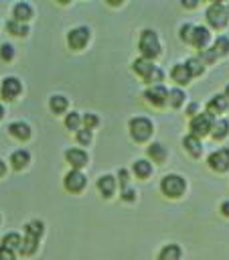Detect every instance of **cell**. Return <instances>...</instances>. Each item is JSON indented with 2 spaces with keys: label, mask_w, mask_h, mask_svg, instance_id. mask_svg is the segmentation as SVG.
Masks as SVG:
<instances>
[{
  "label": "cell",
  "mask_w": 229,
  "mask_h": 260,
  "mask_svg": "<svg viewBox=\"0 0 229 260\" xmlns=\"http://www.w3.org/2000/svg\"><path fill=\"white\" fill-rule=\"evenodd\" d=\"M49 108L55 112V114H61L67 110V98L65 95H53L49 100Z\"/></svg>",
  "instance_id": "obj_26"
},
{
  "label": "cell",
  "mask_w": 229,
  "mask_h": 260,
  "mask_svg": "<svg viewBox=\"0 0 229 260\" xmlns=\"http://www.w3.org/2000/svg\"><path fill=\"white\" fill-rule=\"evenodd\" d=\"M221 213H223V215H225V217H229V199H227V201H223V203H221Z\"/></svg>",
  "instance_id": "obj_43"
},
{
  "label": "cell",
  "mask_w": 229,
  "mask_h": 260,
  "mask_svg": "<svg viewBox=\"0 0 229 260\" xmlns=\"http://www.w3.org/2000/svg\"><path fill=\"white\" fill-rule=\"evenodd\" d=\"M4 171H6V165H4V160L0 158V175H4Z\"/></svg>",
  "instance_id": "obj_45"
},
{
  "label": "cell",
  "mask_w": 229,
  "mask_h": 260,
  "mask_svg": "<svg viewBox=\"0 0 229 260\" xmlns=\"http://www.w3.org/2000/svg\"><path fill=\"white\" fill-rule=\"evenodd\" d=\"M193 24H182L180 26V39L184 41V43H193Z\"/></svg>",
  "instance_id": "obj_34"
},
{
  "label": "cell",
  "mask_w": 229,
  "mask_h": 260,
  "mask_svg": "<svg viewBox=\"0 0 229 260\" xmlns=\"http://www.w3.org/2000/svg\"><path fill=\"white\" fill-rule=\"evenodd\" d=\"M2 260H14V252H12V250L2 248Z\"/></svg>",
  "instance_id": "obj_41"
},
{
  "label": "cell",
  "mask_w": 229,
  "mask_h": 260,
  "mask_svg": "<svg viewBox=\"0 0 229 260\" xmlns=\"http://www.w3.org/2000/svg\"><path fill=\"white\" fill-rule=\"evenodd\" d=\"M89 41V28L87 26H75L67 35V43L71 49H83Z\"/></svg>",
  "instance_id": "obj_6"
},
{
  "label": "cell",
  "mask_w": 229,
  "mask_h": 260,
  "mask_svg": "<svg viewBox=\"0 0 229 260\" xmlns=\"http://www.w3.org/2000/svg\"><path fill=\"white\" fill-rule=\"evenodd\" d=\"M39 246V238H32V236H24L22 238V246H20V252L24 256H30Z\"/></svg>",
  "instance_id": "obj_27"
},
{
  "label": "cell",
  "mask_w": 229,
  "mask_h": 260,
  "mask_svg": "<svg viewBox=\"0 0 229 260\" xmlns=\"http://www.w3.org/2000/svg\"><path fill=\"white\" fill-rule=\"evenodd\" d=\"M170 77H172L176 83L184 85V83H188V79H190L193 75H190V71H188L186 63H176V65L172 67V71H170Z\"/></svg>",
  "instance_id": "obj_15"
},
{
  "label": "cell",
  "mask_w": 229,
  "mask_h": 260,
  "mask_svg": "<svg viewBox=\"0 0 229 260\" xmlns=\"http://www.w3.org/2000/svg\"><path fill=\"white\" fill-rule=\"evenodd\" d=\"M97 189L101 191L103 197H111L113 191H116V179L111 175H101L97 179Z\"/></svg>",
  "instance_id": "obj_16"
},
{
  "label": "cell",
  "mask_w": 229,
  "mask_h": 260,
  "mask_svg": "<svg viewBox=\"0 0 229 260\" xmlns=\"http://www.w3.org/2000/svg\"><path fill=\"white\" fill-rule=\"evenodd\" d=\"M160 189H162V193L164 195H168V197H180L182 193H184V189H186V181L180 177V175H166V177H162V181H160Z\"/></svg>",
  "instance_id": "obj_2"
},
{
  "label": "cell",
  "mask_w": 229,
  "mask_h": 260,
  "mask_svg": "<svg viewBox=\"0 0 229 260\" xmlns=\"http://www.w3.org/2000/svg\"><path fill=\"white\" fill-rule=\"evenodd\" d=\"M209 167L217 173H225L229 169V148H219L209 154Z\"/></svg>",
  "instance_id": "obj_7"
},
{
  "label": "cell",
  "mask_w": 229,
  "mask_h": 260,
  "mask_svg": "<svg viewBox=\"0 0 229 260\" xmlns=\"http://www.w3.org/2000/svg\"><path fill=\"white\" fill-rule=\"evenodd\" d=\"M144 98L152 104V106H164L168 102V89L160 83V85H150L144 93Z\"/></svg>",
  "instance_id": "obj_8"
},
{
  "label": "cell",
  "mask_w": 229,
  "mask_h": 260,
  "mask_svg": "<svg viewBox=\"0 0 229 260\" xmlns=\"http://www.w3.org/2000/svg\"><path fill=\"white\" fill-rule=\"evenodd\" d=\"M134 173H136L140 179H146V177H150V173H152V165H150L148 160L140 158V160L134 162Z\"/></svg>",
  "instance_id": "obj_25"
},
{
  "label": "cell",
  "mask_w": 229,
  "mask_h": 260,
  "mask_svg": "<svg viewBox=\"0 0 229 260\" xmlns=\"http://www.w3.org/2000/svg\"><path fill=\"white\" fill-rule=\"evenodd\" d=\"M184 91L182 89H178V87H174V89H168V104L172 106V108H178L182 102H184Z\"/></svg>",
  "instance_id": "obj_29"
},
{
  "label": "cell",
  "mask_w": 229,
  "mask_h": 260,
  "mask_svg": "<svg viewBox=\"0 0 229 260\" xmlns=\"http://www.w3.org/2000/svg\"><path fill=\"white\" fill-rule=\"evenodd\" d=\"M213 49L217 51V55H227L229 53V39L227 37H217Z\"/></svg>",
  "instance_id": "obj_33"
},
{
  "label": "cell",
  "mask_w": 229,
  "mask_h": 260,
  "mask_svg": "<svg viewBox=\"0 0 229 260\" xmlns=\"http://www.w3.org/2000/svg\"><path fill=\"white\" fill-rule=\"evenodd\" d=\"M182 6H186V8H195V6H197V0H186V2H182Z\"/></svg>",
  "instance_id": "obj_44"
},
{
  "label": "cell",
  "mask_w": 229,
  "mask_h": 260,
  "mask_svg": "<svg viewBox=\"0 0 229 260\" xmlns=\"http://www.w3.org/2000/svg\"><path fill=\"white\" fill-rule=\"evenodd\" d=\"M213 138L215 140H221V138H225L227 134H229V122L227 120H217L215 122V126H213Z\"/></svg>",
  "instance_id": "obj_24"
},
{
  "label": "cell",
  "mask_w": 229,
  "mask_h": 260,
  "mask_svg": "<svg viewBox=\"0 0 229 260\" xmlns=\"http://www.w3.org/2000/svg\"><path fill=\"white\" fill-rule=\"evenodd\" d=\"M77 140H79L81 144H89V142H91V130L79 128V130H77Z\"/></svg>",
  "instance_id": "obj_38"
},
{
  "label": "cell",
  "mask_w": 229,
  "mask_h": 260,
  "mask_svg": "<svg viewBox=\"0 0 229 260\" xmlns=\"http://www.w3.org/2000/svg\"><path fill=\"white\" fill-rule=\"evenodd\" d=\"M217 57H219V55H217L215 49H203V51H201V61H205V63H213Z\"/></svg>",
  "instance_id": "obj_35"
},
{
  "label": "cell",
  "mask_w": 229,
  "mask_h": 260,
  "mask_svg": "<svg viewBox=\"0 0 229 260\" xmlns=\"http://www.w3.org/2000/svg\"><path fill=\"white\" fill-rule=\"evenodd\" d=\"M120 183H122L124 189H128V171H126V169L120 171Z\"/></svg>",
  "instance_id": "obj_39"
},
{
  "label": "cell",
  "mask_w": 229,
  "mask_h": 260,
  "mask_svg": "<svg viewBox=\"0 0 229 260\" xmlns=\"http://www.w3.org/2000/svg\"><path fill=\"white\" fill-rule=\"evenodd\" d=\"M0 260H2V248H0Z\"/></svg>",
  "instance_id": "obj_49"
},
{
  "label": "cell",
  "mask_w": 229,
  "mask_h": 260,
  "mask_svg": "<svg viewBox=\"0 0 229 260\" xmlns=\"http://www.w3.org/2000/svg\"><path fill=\"white\" fill-rule=\"evenodd\" d=\"M209 39H211V32H209L207 26H195V28H193V45H195L197 49L203 51V49L207 47Z\"/></svg>",
  "instance_id": "obj_14"
},
{
  "label": "cell",
  "mask_w": 229,
  "mask_h": 260,
  "mask_svg": "<svg viewBox=\"0 0 229 260\" xmlns=\"http://www.w3.org/2000/svg\"><path fill=\"white\" fill-rule=\"evenodd\" d=\"M85 175L81 173V171H77V169H71L67 175H65V189L67 191H71V193H77V191H81L83 187H85Z\"/></svg>",
  "instance_id": "obj_9"
},
{
  "label": "cell",
  "mask_w": 229,
  "mask_h": 260,
  "mask_svg": "<svg viewBox=\"0 0 229 260\" xmlns=\"http://www.w3.org/2000/svg\"><path fill=\"white\" fill-rule=\"evenodd\" d=\"M148 156H150L152 160H156V162H162V160L166 158V148H164L160 142H152V144L148 146Z\"/></svg>",
  "instance_id": "obj_23"
},
{
  "label": "cell",
  "mask_w": 229,
  "mask_h": 260,
  "mask_svg": "<svg viewBox=\"0 0 229 260\" xmlns=\"http://www.w3.org/2000/svg\"><path fill=\"white\" fill-rule=\"evenodd\" d=\"M20 246H22V238L18 236V234H14V232H10V234H6L4 238H2V248H6V250H20Z\"/></svg>",
  "instance_id": "obj_21"
},
{
  "label": "cell",
  "mask_w": 229,
  "mask_h": 260,
  "mask_svg": "<svg viewBox=\"0 0 229 260\" xmlns=\"http://www.w3.org/2000/svg\"><path fill=\"white\" fill-rule=\"evenodd\" d=\"M140 51H142V57L146 59H154L158 53H160V41H158V35L150 28L142 30L140 35V43H138Z\"/></svg>",
  "instance_id": "obj_1"
},
{
  "label": "cell",
  "mask_w": 229,
  "mask_h": 260,
  "mask_svg": "<svg viewBox=\"0 0 229 260\" xmlns=\"http://www.w3.org/2000/svg\"><path fill=\"white\" fill-rule=\"evenodd\" d=\"M180 248L176 246V244H168V246H164L162 250H160V254H158V260H178L180 258Z\"/></svg>",
  "instance_id": "obj_22"
},
{
  "label": "cell",
  "mask_w": 229,
  "mask_h": 260,
  "mask_svg": "<svg viewBox=\"0 0 229 260\" xmlns=\"http://www.w3.org/2000/svg\"><path fill=\"white\" fill-rule=\"evenodd\" d=\"M2 114H4V110H2V106H0V118H2Z\"/></svg>",
  "instance_id": "obj_47"
},
{
  "label": "cell",
  "mask_w": 229,
  "mask_h": 260,
  "mask_svg": "<svg viewBox=\"0 0 229 260\" xmlns=\"http://www.w3.org/2000/svg\"><path fill=\"white\" fill-rule=\"evenodd\" d=\"M225 98H227V100H229V85H227V87H225Z\"/></svg>",
  "instance_id": "obj_46"
},
{
  "label": "cell",
  "mask_w": 229,
  "mask_h": 260,
  "mask_svg": "<svg viewBox=\"0 0 229 260\" xmlns=\"http://www.w3.org/2000/svg\"><path fill=\"white\" fill-rule=\"evenodd\" d=\"M213 126H215V118H213V114H209V112L197 114V116L190 120V130H193L190 134H195L197 138H201V136L213 132Z\"/></svg>",
  "instance_id": "obj_3"
},
{
  "label": "cell",
  "mask_w": 229,
  "mask_h": 260,
  "mask_svg": "<svg viewBox=\"0 0 229 260\" xmlns=\"http://www.w3.org/2000/svg\"><path fill=\"white\" fill-rule=\"evenodd\" d=\"M8 130H10V134L14 136V138H18V140H26V138H30V126L26 124V122H12L10 126H8Z\"/></svg>",
  "instance_id": "obj_17"
},
{
  "label": "cell",
  "mask_w": 229,
  "mask_h": 260,
  "mask_svg": "<svg viewBox=\"0 0 229 260\" xmlns=\"http://www.w3.org/2000/svg\"><path fill=\"white\" fill-rule=\"evenodd\" d=\"M122 197H124V201H134V197H136V193H134V189H124V193H122Z\"/></svg>",
  "instance_id": "obj_40"
},
{
  "label": "cell",
  "mask_w": 229,
  "mask_h": 260,
  "mask_svg": "<svg viewBox=\"0 0 229 260\" xmlns=\"http://www.w3.org/2000/svg\"><path fill=\"white\" fill-rule=\"evenodd\" d=\"M79 124H81V116L77 112H71V114L65 116V126L69 130H79Z\"/></svg>",
  "instance_id": "obj_32"
},
{
  "label": "cell",
  "mask_w": 229,
  "mask_h": 260,
  "mask_svg": "<svg viewBox=\"0 0 229 260\" xmlns=\"http://www.w3.org/2000/svg\"><path fill=\"white\" fill-rule=\"evenodd\" d=\"M130 134L134 140L138 142H144L146 138H150L152 134V122L144 116H138V118H132L130 120Z\"/></svg>",
  "instance_id": "obj_4"
},
{
  "label": "cell",
  "mask_w": 229,
  "mask_h": 260,
  "mask_svg": "<svg viewBox=\"0 0 229 260\" xmlns=\"http://www.w3.org/2000/svg\"><path fill=\"white\" fill-rule=\"evenodd\" d=\"M0 57H2L4 61H10V59L14 57V49H12V45L4 43V45L0 47Z\"/></svg>",
  "instance_id": "obj_36"
},
{
  "label": "cell",
  "mask_w": 229,
  "mask_h": 260,
  "mask_svg": "<svg viewBox=\"0 0 229 260\" xmlns=\"http://www.w3.org/2000/svg\"><path fill=\"white\" fill-rule=\"evenodd\" d=\"M182 144H184V148H186V152H188L190 156H201V152H203V144H201V140H199L195 134L184 136V138H182Z\"/></svg>",
  "instance_id": "obj_18"
},
{
  "label": "cell",
  "mask_w": 229,
  "mask_h": 260,
  "mask_svg": "<svg viewBox=\"0 0 229 260\" xmlns=\"http://www.w3.org/2000/svg\"><path fill=\"white\" fill-rule=\"evenodd\" d=\"M225 8H227V16H229V4H227V6H225Z\"/></svg>",
  "instance_id": "obj_48"
},
{
  "label": "cell",
  "mask_w": 229,
  "mask_h": 260,
  "mask_svg": "<svg viewBox=\"0 0 229 260\" xmlns=\"http://www.w3.org/2000/svg\"><path fill=\"white\" fill-rule=\"evenodd\" d=\"M197 108H199V106H197V104H195V102H193V104H190V106H188V108H186V114H188V116H193V118H195V116H197Z\"/></svg>",
  "instance_id": "obj_42"
},
{
  "label": "cell",
  "mask_w": 229,
  "mask_h": 260,
  "mask_svg": "<svg viewBox=\"0 0 229 260\" xmlns=\"http://www.w3.org/2000/svg\"><path fill=\"white\" fill-rule=\"evenodd\" d=\"M83 124H85L87 130H91V128H95V126L99 124V118H97L95 114H85V116H83Z\"/></svg>",
  "instance_id": "obj_37"
},
{
  "label": "cell",
  "mask_w": 229,
  "mask_h": 260,
  "mask_svg": "<svg viewBox=\"0 0 229 260\" xmlns=\"http://www.w3.org/2000/svg\"><path fill=\"white\" fill-rule=\"evenodd\" d=\"M6 28H8L12 35H18V37H24V35L28 32V26H26L24 22H18V20H14V18L6 22Z\"/></svg>",
  "instance_id": "obj_28"
},
{
  "label": "cell",
  "mask_w": 229,
  "mask_h": 260,
  "mask_svg": "<svg viewBox=\"0 0 229 260\" xmlns=\"http://www.w3.org/2000/svg\"><path fill=\"white\" fill-rule=\"evenodd\" d=\"M207 20H209L211 26H215V28H223V26L227 24V20H229L225 4H221V2H213V4L207 8Z\"/></svg>",
  "instance_id": "obj_5"
},
{
  "label": "cell",
  "mask_w": 229,
  "mask_h": 260,
  "mask_svg": "<svg viewBox=\"0 0 229 260\" xmlns=\"http://www.w3.org/2000/svg\"><path fill=\"white\" fill-rule=\"evenodd\" d=\"M65 158H67V162L73 167V169H81V167H85L87 165V152L85 150H81V148H69L67 152H65Z\"/></svg>",
  "instance_id": "obj_10"
},
{
  "label": "cell",
  "mask_w": 229,
  "mask_h": 260,
  "mask_svg": "<svg viewBox=\"0 0 229 260\" xmlns=\"http://www.w3.org/2000/svg\"><path fill=\"white\" fill-rule=\"evenodd\" d=\"M28 160H30V154H28V150H14L12 152V156H10V162H12V167L16 169V171H20V169H24L26 165H28Z\"/></svg>",
  "instance_id": "obj_20"
},
{
  "label": "cell",
  "mask_w": 229,
  "mask_h": 260,
  "mask_svg": "<svg viewBox=\"0 0 229 260\" xmlns=\"http://www.w3.org/2000/svg\"><path fill=\"white\" fill-rule=\"evenodd\" d=\"M186 67H188L190 75H201V73L205 71V67H203V61H201V59H197V57L188 59V61H186Z\"/></svg>",
  "instance_id": "obj_31"
},
{
  "label": "cell",
  "mask_w": 229,
  "mask_h": 260,
  "mask_svg": "<svg viewBox=\"0 0 229 260\" xmlns=\"http://www.w3.org/2000/svg\"><path fill=\"white\" fill-rule=\"evenodd\" d=\"M20 89H22V85L16 77H6L2 81V98L4 100H14L20 93Z\"/></svg>",
  "instance_id": "obj_11"
},
{
  "label": "cell",
  "mask_w": 229,
  "mask_h": 260,
  "mask_svg": "<svg viewBox=\"0 0 229 260\" xmlns=\"http://www.w3.org/2000/svg\"><path fill=\"white\" fill-rule=\"evenodd\" d=\"M12 14H14V20L26 22V20L32 16V8H30L28 2H18V4H14V8H12Z\"/></svg>",
  "instance_id": "obj_19"
},
{
  "label": "cell",
  "mask_w": 229,
  "mask_h": 260,
  "mask_svg": "<svg viewBox=\"0 0 229 260\" xmlns=\"http://www.w3.org/2000/svg\"><path fill=\"white\" fill-rule=\"evenodd\" d=\"M227 106H229V100L225 98V95H221V93H217V95H213L211 100H209V104H207V112L209 114H223L225 110H227Z\"/></svg>",
  "instance_id": "obj_13"
},
{
  "label": "cell",
  "mask_w": 229,
  "mask_h": 260,
  "mask_svg": "<svg viewBox=\"0 0 229 260\" xmlns=\"http://www.w3.org/2000/svg\"><path fill=\"white\" fill-rule=\"evenodd\" d=\"M132 67H134V71H136L138 75H142L144 79H148V77L152 75V71L156 69V65L152 63V59H146V57H140V59H136Z\"/></svg>",
  "instance_id": "obj_12"
},
{
  "label": "cell",
  "mask_w": 229,
  "mask_h": 260,
  "mask_svg": "<svg viewBox=\"0 0 229 260\" xmlns=\"http://www.w3.org/2000/svg\"><path fill=\"white\" fill-rule=\"evenodd\" d=\"M24 234L26 236H32V238H41V234H43V221H39V219L28 221L26 228H24Z\"/></svg>",
  "instance_id": "obj_30"
}]
</instances>
